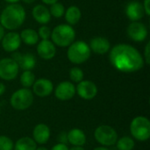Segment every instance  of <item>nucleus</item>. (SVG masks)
<instances>
[{
  "label": "nucleus",
  "mask_w": 150,
  "mask_h": 150,
  "mask_svg": "<svg viewBox=\"0 0 150 150\" xmlns=\"http://www.w3.org/2000/svg\"><path fill=\"white\" fill-rule=\"evenodd\" d=\"M32 87L33 92L40 98L48 97L54 91V84L52 81L47 78H39L35 80Z\"/></svg>",
  "instance_id": "4468645a"
},
{
  "label": "nucleus",
  "mask_w": 150,
  "mask_h": 150,
  "mask_svg": "<svg viewBox=\"0 0 150 150\" xmlns=\"http://www.w3.org/2000/svg\"><path fill=\"white\" fill-rule=\"evenodd\" d=\"M145 14L147 16L150 15V0H143V4H142Z\"/></svg>",
  "instance_id": "7c9ffc66"
},
{
  "label": "nucleus",
  "mask_w": 150,
  "mask_h": 150,
  "mask_svg": "<svg viewBox=\"0 0 150 150\" xmlns=\"http://www.w3.org/2000/svg\"><path fill=\"white\" fill-rule=\"evenodd\" d=\"M63 16L68 25H75L80 21L82 18V11L76 5H71L68 7Z\"/></svg>",
  "instance_id": "412c9836"
},
{
  "label": "nucleus",
  "mask_w": 150,
  "mask_h": 150,
  "mask_svg": "<svg viewBox=\"0 0 150 150\" xmlns=\"http://www.w3.org/2000/svg\"><path fill=\"white\" fill-rule=\"evenodd\" d=\"M116 146L118 150H133L134 149L135 142L133 138L129 136H124L117 140Z\"/></svg>",
  "instance_id": "b1692460"
},
{
  "label": "nucleus",
  "mask_w": 150,
  "mask_h": 150,
  "mask_svg": "<svg viewBox=\"0 0 150 150\" xmlns=\"http://www.w3.org/2000/svg\"><path fill=\"white\" fill-rule=\"evenodd\" d=\"M144 62L147 64L150 63V42H148L146 47H145V51H144Z\"/></svg>",
  "instance_id": "c756f323"
},
{
  "label": "nucleus",
  "mask_w": 150,
  "mask_h": 150,
  "mask_svg": "<svg viewBox=\"0 0 150 150\" xmlns=\"http://www.w3.org/2000/svg\"><path fill=\"white\" fill-rule=\"evenodd\" d=\"M14 143L6 135H0V150H13Z\"/></svg>",
  "instance_id": "cd10ccee"
},
{
  "label": "nucleus",
  "mask_w": 150,
  "mask_h": 150,
  "mask_svg": "<svg viewBox=\"0 0 150 150\" xmlns=\"http://www.w3.org/2000/svg\"><path fill=\"white\" fill-rule=\"evenodd\" d=\"M10 103L17 111L26 110L33 103V93L27 88L18 89L12 93Z\"/></svg>",
  "instance_id": "423d86ee"
},
{
  "label": "nucleus",
  "mask_w": 150,
  "mask_h": 150,
  "mask_svg": "<svg viewBox=\"0 0 150 150\" xmlns=\"http://www.w3.org/2000/svg\"><path fill=\"white\" fill-rule=\"evenodd\" d=\"M132 136L139 142H146L150 138V121L144 116L135 117L130 123Z\"/></svg>",
  "instance_id": "39448f33"
},
{
  "label": "nucleus",
  "mask_w": 150,
  "mask_h": 150,
  "mask_svg": "<svg viewBox=\"0 0 150 150\" xmlns=\"http://www.w3.org/2000/svg\"><path fill=\"white\" fill-rule=\"evenodd\" d=\"M19 71L18 63L11 58H3L0 60V78L4 81L14 80Z\"/></svg>",
  "instance_id": "6e6552de"
},
{
  "label": "nucleus",
  "mask_w": 150,
  "mask_h": 150,
  "mask_svg": "<svg viewBox=\"0 0 150 150\" xmlns=\"http://www.w3.org/2000/svg\"><path fill=\"white\" fill-rule=\"evenodd\" d=\"M76 93L84 100H91L98 94V87L92 81L83 80L77 83Z\"/></svg>",
  "instance_id": "9d476101"
},
{
  "label": "nucleus",
  "mask_w": 150,
  "mask_h": 150,
  "mask_svg": "<svg viewBox=\"0 0 150 150\" xmlns=\"http://www.w3.org/2000/svg\"><path fill=\"white\" fill-rule=\"evenodd\" d=\"M51 41L60 47H69L76 39V31L68 24H61L56 25L51 31Z\"/></svg>",
  "instance_id": "7ed1b4c3"
},
{
  "label": "nucleus",
  "mask_w": 150,
  "mask_h": 150,
  "mask_svg": "<svg viewBox=\"0 0 150 150\" xmlns=\"http://www.w3.org/2000/svg\"><path fill=\"white\" fill-rule=\"evenodd\" d=\"M111 64L117 70L123 73H134L141 70L144 66L142 54L128 44H117L109 51Z\"/></svg>",
  "instance_id": "f257e3e1"
},
{
  "label": "nucleus",
  "mask_w": 150,
  "mask_h": 150,
  "mask_svg": "<svg viewBox=\"0 0 150 150\" xmlns=\"http://www.w3.org/2000/svg\"><path fill=\"white\" fill-rule=\"evenodd\" d=\"M21 42L20 35L16 32H10L4 34L1 40L2 47L7 53L16 52L20 47Z\"/></svg>",
  "instance_id": "ddd939ff"
},
{
  "label": "nucleus",
  "mask_w": 150,
  "mask_h": 150,
  "mask_svg": "<svg viewBox=\"0 0 150 150\" xmlns=\"http://www.w3.org/2000/svg\"><path fill=\"white\" fill-rule=\"evenodd\" d=\"M42 3H44L45 4H47V5H51L56 2H58V0H41Z\"/></svg>",
  "instance_id": "72a5a7b5"
},
{
  "label": "nucleus",
  "mask_w": 150,
  "mask_h": 150,
  "mask_svg": "<svg viewBox=\"0 0 150 150\" xmlns=\"http://www.w3.org/2000/svg\"><path fill=\"white\" fill-rule=\"evenodd\" d=\"M37 149V143L33 138L30 137H21L16 143H14L13 150H35Z\"/></svg>",
  "instance_id": "5701e85b"
},
{
  "label": "nucleus",
  "mask_w": 150,
  "mask_h": 150,
  "mask_svg": "<svg viewBox=\"0 0 150 150\" xmlns=\"http://www.w3.org/2000/svg\"><path fill=\"white\" fill-rule=\"evenodd\" d=\"M32 15L34 20L40 25H47L51 20L49 9L43 4H37L33 8Z\"/></svg>",
  "instance_id": "6ab92c4d"
},
{
  "label": "nucleus",
  "mask_w": 150,
  "mask_h": 150,
  "mask_svg": "<svg viewBox=\"0 0 150 150\" xmlns=\"http://www.w3.org/2000/svg\"><path fill=\"white\" fill-rule=\"evenodd\" d=\"M69 149L68 148V146L66 144H62V143H57L55 144L51 150H69Z\"/></svg>",
  "instance_id": "473e14b6"
},
{
  "label": "nucleus",
  "mask_w": 150,
  "mask_h": 150,
  "mask_svg": "<svg viewBox=\"0 0 150 150\" xmlns=\"http://www.w3.org/2000/svg\"><path fill=\"white\" fill-rule=\"evenodd\" d=\"M126 15L132 22L141 20L145 15L142 4L138 1L130 2L126 7Z\"/></svg>",
  "instance_id": "dca6fc26"
},
{
  "label": "nucleus",
  "mask_w": 150,
  "mask_h": 150,
  "mask_svg": "<svg viewBox=\"0 0 150 150\" xmlns=\"http://www.w3.org/2000/svg\"><path fill=\"white\" fill-rule=\"evenodd\" d=\"M69 150H85L83 147H79V146H73Z\"/></svg>",
  "instance_id": "e433bc0d"
},
{
  "label": "nucleus",
  "mask_w": 150,
  "mask_h": 150,
  "mask_svg": "<svg viewBox=\"0 0 150 150\" xmlns=\"http://www.w3.org/2000/svg\"><path fill=\"white\" fill-rule=\"evenodd\" d=\"M68 142L72 146L83 147L86 143V135L82 129L73 128L68 134Z\"/></svg>",
  "instance_id": "aec40b11"
},
{
  "label": "nucleus",
  "mask_w": 150,
  "mask_h": 150,
  "mask_svg": "<svg viewBox=\"0 0 150 150\" xmlns=\"http://www.w3.org/2000/svg\"><path fill=\"white\" fill-rule=\"evenodd\" d=\"M35 150H48V149H47V148H45V147H39V148L37 147V149H36Z\"/></svg>",
  "instance_id": "a19ab883"
},
{
  "label": "nucleus",
  "mask_w": 150,
  "mask_h": 150,
  "mask_svg": "<svg viewBox=\"0 0 150 150\" xmlns=\"http://www.w3.org/2000/svg\"><path fill=\"white\" fill-rule=\"evenodd\" d=\"M51 135V131L48 126L43 123L36 125L33 131V139L37 144H45L48 142Z\"/></svg>",
  "instance_id": "a211bd4d"
},
{
  "label": "nucleus",
  "mask_w": 150,
  "mask_h": 150,
  "mask_svg": "<svg viewBox=\"0 0 150 150\" xmlns=\"http://www.w3.org/2000/svg\"><path fill=\"white\" fill-rule=\"evenodd\" d=\"M38 34H39V37L41 39V40H49L50 39V36H51V30L49 29L48 26H47L46 25H42L39 30H38Z\"/></svg>",
  "instance_id": "c85d7f7f"
},
{
  "label": "nucleus",
  "mask_w": 150,
  "mask_h": 150,
  "mask_svg": "<svg viewBox=\"0 0 150 150\" xmlns=\"http://www.w3.org/2000/svg\"><path fill=\"white\" fill-rule=\"evenodd\" d=\"M19 35H20L21 41L28 46L36 45L40 41V37L37 31L32 28H25L22 30Z\"/></svg>",
  "instance_id": "4be33fe9"
},
{
  "label": "nucleus",
  "mask_w": 150,
  "mask_h": 150,
  "mask_svg": "<svg viewBox=\"0 0 150 150\" xmlns=\"http://www.w3.org/2000/svg\"><path fill=\"white\" fill-rule=\"evenodd\" d=\"M93 150H109L106 147H104V146H102V147H98V148H96V149H94Z\"/></svg>",
  "instance_id": "58836bf2"
},
{
  "label": "nucleus",
  "mask_w": 150,
  "mask_h": 150,
  "mask_svg": "<svg viewBox=\"0 0 150 150\" xmlns=\"http://www.w3.org/2000/svg\"><path fill=\"white\" fill-rule=\"evenodd\" d=\"M25 17V11L21 4H10L0 14V25L4 29L14 31L23 25Z\"/></svg>",
  "instance_id": "f03ea898"
},
{
  "label": "nucleus",
  "mask_w": 150,
  "mask_h": 150,
  "mask_svg": "<svg viewBox=\"0 0 150 150\" xmlns=\"http://www.w3.org/2000/svg\"><path fill=\"white\" fill-rule=\"evenodd\" d=\"M4 34H5L4 33V28L0 25V42H1V40H2V39H3Z\"/></svg>",
  "instance_id": "c9c22d12"
},
{
  "label": "nucleus",
  "mask_w": 150,
  "mask_h": 150,
  "mask_svg": "<svg viewBox=\"0 0 150 150\" xmlns=\"http://www.w3.org/2000/svg\"><path fill=\"white\" fill-rule=\"evenodd\" d=\"M127 33L132 40L135 42H142L147 39L149 35V30L143 23L133 21L128 25L127 28Z\"/></svg>",
  "instance_id": "1a4fd4ad"
},
{
  "label": "nucleus",
  "mask_w": 150,
  "mask_h": 150,
  "mask_svg": "<svg viewBox=\"0 0 150 150\" xmlns=\"http://www.w3.org/2000/svg\"><path fill=\"white\" fill-rule=\"evenodd\" d=\"M20 83L23 88H30L35 82V75L32 72V70H24L20 76Z\"/></svg>",
  "instance_id": "393cba45"
},
{
  "label": "nucleus",
  "mask_w": 150,
  "mask_h": 150,
  "mask_svg": "<svg viewBox=\"0 0 150 150\" xmlns=\"http://www.w3.org/2000/svg\"><path fill=\"white\" fill-rule=\"evenodd\" d=\"M89 47L91 51L97 54H105L111 49L110 41L105 37H95L91 39Z\"/></svg>",
  "instance_id": "f3484780"
},
{
  "label": "nucleus",
  "mask_w": 150,
  "mask_h": 150,
  "mask_svg": "<svg viewBox=\"0 0 150 150\" xmlns=\"http://www.w3.org/2000/svg\"><path fill=\"white\" fill-rule=\"evenodd\" d=\"M58 141L59 143H62V144H66L68 142V137H67V133H61L58 135Z\"/></svg>",
  "instance_id": "2f4dec72"
},
{
  "label": "nucleus",
  "mask_w": 150,
  "mask_h": 150,
  "mask_svg": "<svg viewBox=\"0 0 150 150\" xmlns=\"http://www.w3.org/2000/svg\"><path fill=\"white\" fill-rule=\"evenodd\" d=\"M76 95V86L73 84L72 82L69 81H63L60 83L55 90H54V96L57 99L61 101H67L70 100Z\"/></svg>",
  "instance_id": "9b49d317"
},
{
  "label": "nucleus",
  "mask_w": 150,
  "mask_h": 150,
  "mask_svg": "<svg viewBox=\"0 0 150 150\" xmlns=\"http://www.w3.org/2000/svg\"><path fill=\"white\" fill-rule=\"evenodd\" d=\"M49 11H50L51 16H53V17H54L56 18H62L64 15L65 7H64V5L62 4H61L59 2H56V3L50 5Z\"/></svg>",
  "instance_id": "a878e982"
},
{
  "label": "nucleus",
  "mask_w": 150,
  "mask_h": 150,
  "mask_svg": "<svg viewBox=\"0 0 150 150\" xmlns=\"http://www.w3.org/2000/svg\"><path fill=\"white\" fill-rule=\"evenodd\" d=\"M5 90H6L5 85H4L3 83L0 82V96H2V95L5 92Z\"/></svg>",
  "instance_id": "f704fd0d"
},
{
  "label": "nucleus",
  "mask_w": 150,
  "mask_h": 150,
  "mask_svg": "<svg viewBox=\"0 0 150 150\" xmlns=\"http://www.w3.org/2000/svg\"><path fill=\"white\" fill-rule=\"evenodd\" d=\"M83 71L78 67H73L69 70V78L73 83H79L83 80Z\"/></svg>",
  "instance_id": "bb28decb"
},
{
  "label": "nucleus",
  "mask_w": 150,
  "mask_h": 150,
  "mask_svg": "<svg viewBox=\"0 0 150 150\" xmlns=\"http://www.w3.org/2000/svg\"><path fill=\"white\" fill-rule=\"evenodd\" d=\"M37 44V54L40 58L51 60L55 56L56 47L50 40H41Z\"/></svg>",
  "instance_id": "2eb2a0df"
},
{
  "label": "nucleus",
  "mask_w": 150,
  "mask_h": 150,
  "mask_svg": "<svg viewBox=\"0 0 150 150\" xmlns=\"http://www.w3.org/2000/svg\"><path fill=\"white\" fill-rule=\"evenodd\" d=\"M94 137L96 141L104 147H110L116 144L118 140V134L116 130L106 125L99 126L94 131Z\"/></svg>",
  "instance_id": "0eeeda50"
},
{
  "label": "nucleus",
  "mask_w": 150,
  "mask_h": 150,
  "mask_svg": "<svg viewBox=\"0 0 150 150\" xmlns=\"http://www.w3.org/2000/svg\"><path fill=\"white\" fill-rule=\"evenodd\" d=\"M91 54L89 45L83 40L72 42L68 48L67 56L70 62L79 65L87 62Z\"/></svg>",
  "instance_id": "20e7f679"
},
{
  "label": "nucleus",
  "mask_w": 150,
  "mask_h": 150,
  "mask_svg": "<svg viewBox=\"0 0 150 150\" xmlns=\"http://www.w3.org/2000/svg\"><path fill=\"white\" fill-rule=\"evenodd\" d=\"M11 58L18 63V68L24 70H32L36 66V57L30 53L21 54L18 52H13Z\"/></svg>",
  "instance_id": "f8f14e48"
},
{
  "label": "nucleus",
  "mask_w": 150,
  "mask_h": 150,
  "mask_svg": "<svg viewBox=\"0 0 150 150\" xmlns=\"http://www.w3.org/2000/svg\"><path fill=\"white\" fill-rule=\"evenodd\" d=\"M5 2H7V3H9V4H17V3H18L20 0H4Z\"/></svg>",
  "instance_id": "4c0bfd02"
},
{
  "label": "nucleus",
  "mask_w": 150,
  "mask_h": 150,
  "mask_svg": "<svg viewBox=\"0 0 150 150\" xmlns=\"http://www.w3.org/2000/svg\"><path fill=\"white\" fill-rule=\"evenodd\" d=\"M24 3H25V4H33V3H34L35 2V0H22Z\"/></svg>",
  "instance_id": "ea45409f"
}]
</instances>
